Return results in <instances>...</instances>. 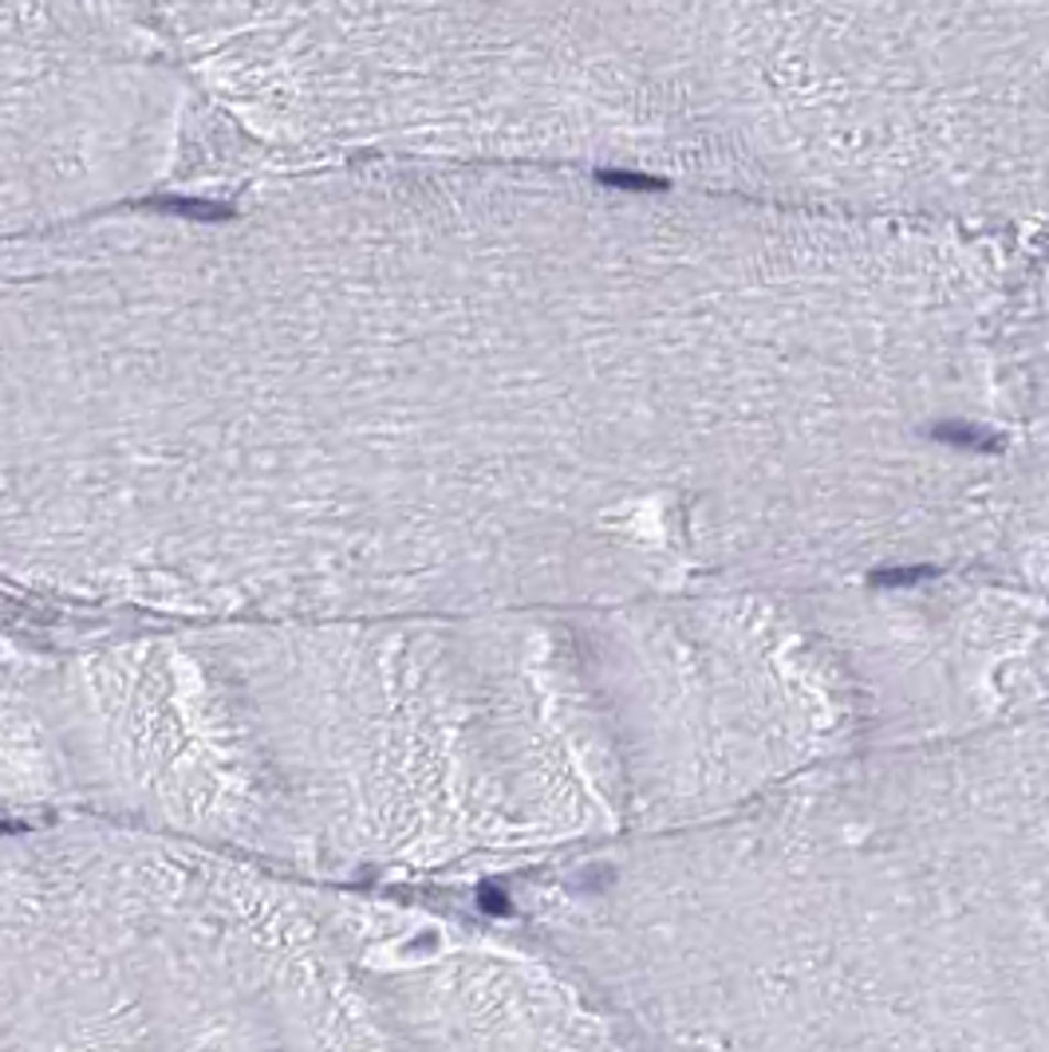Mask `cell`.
Here are the masks:
<instances>
[{
    "instance_id": "1",
    "label": "cell",
    "mask_w": 1049,
    "mask_h": 1052,
    "mask_svg": "<svg viewBox=\"0 0 1049 1052\" xmlns=\"http://www.w3.org/2000/svg\"><path fill=\"white\" fill-rule=\"evenodd\" d=\"M1041 241L336 162L4 253V410L142 548L553 545L1018 458Z\"/></svg>"
},
{
    "instance_id": "2",
    "label": "cell",
    "mask_w": 1049,
    "mask_h": 1052,
    "mask_svg": "<svg viewBox=\"0 0 1049 1052\" xmlns=\"http://www.w3.org/2000/svg\"><path fill=\"white\" fill-rule=\"evenodd\" d=\"M198 91L146 0H4V229L139 206L186 166Z\"/></svg>"
}]
</instances>
